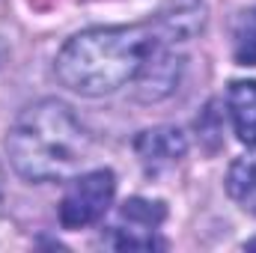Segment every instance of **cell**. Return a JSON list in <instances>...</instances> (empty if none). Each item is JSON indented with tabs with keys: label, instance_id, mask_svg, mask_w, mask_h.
<instances>
[{
	"label": "cell",
	"instance_id": "6da1fadb",
	"mask_svg": "<svg viewBox=\"0 0 256 253\" xmlns=\"http://www.w3.org/2000/svg\"><path fill=\"white\" fill-rule=\"evenodd\" d=\"M167 45L152 21L92 27L72 36L57 54V80L78 96H110L120 86L134 84L152 54Z\"/></svg>",
	"mask_w": 256,
	"mask_h": 253
},
{
	"label": "cell",
	"instance_id": "7a4b0ae2",
	"mask_svg": "<svg viewBox=\"0 0 256 253\" xmlns=\"http://www.w3.org/2000/svg\"><path fill=\"white\" fill-rule=\"evenodd\" d=\"M90 131L80 126L74 110L57 98H42L24 108L6 137V155L15 173L33 185L74 176L90 161Z\"/></svg>",
	"mask_w": 256,
	"mask_h": 253
},
{
	"label": "cell",
	"instance_id": "3957f363",
	"mask_svg": "<svg viewBox=\"0 0 256 253\" xmlns=\"http://www.w3.org/2000/svg\"><path fill=\"white\" fill-rule=\"evenodd\" d=\"M114 194H116V176L104 167L74 176L60 202V224L66 230H84L102 220L114 202Z\"/></svg>",
	"mask_w": 256,
	"mask_h": 253
},
{
	"label": "cell",
	"instance_id": "277c9868",
	"mask_svg": "<svg viewBox=\"0 0 256 253\" xmlns=\"http://www.w3.org/2000/svg\"><path fill=\"white\" fill-rule=\"evenodd\" d=\"M164 218H167V206L161 200L131 196L122 202L116 224L108 232V244L116 250H158L164 248V242L158 238Z\"/></svg>",
	"mask_w": 256,
	"mask_h": 253
},
{
	"label": "cell",
	"instance_id": "5b68a950",
	"mask_svg": "<svg viewBox=\"0 0 256 253\" xmlns=\"http://www.w3.org/2000/svg\"><path fill=\"white\" fill-rule=\"evenodd\" d=\"M134 152L143 164V170L149 176H158L170 167H176L185 152H188V140L179 128H170V126H158V128H146L137 134L134 140Z\"/></svg>",
	"mask_w": 256,
	"mask_h": 253
},
{
	"label": "cell",
	"instance_id": "8992f818",
	"mask_svg": "<svg viewBox=\"0 0 256 253\" xmlns=\"http://www.w3.org/2000/svg\"><path fill=\"white\" fill-rule=\"evenodd\" d=\"M202 21H206L202 0H167L161 6V12L152 18V24L158 27L161 39L167 45L191 39L194 33L202 30Z\"/></svg>",
	"mask_w": 256,
	"mask_h": 253
},
{
	"label": "cell",
	"instance_id": "52a82bcc",
	"mask_svg": "<svg viewBox=\"0 0 256 253\" xmlns=\"http://www.w3.org/2000/svg\"><path fill=\"white\" fill-rule=\"evenodd\" d=\"M179 72H182V60L173 57V54L167 51V45H161V48L152 54V60L146 63V68L140 72V78H137V84H140V98L155 102V98L170 96V92L176 90V84H179Z\"/></svg>",
	"mask_w": 256,
	"mask_h": 253
},
{
	"label": "cell",
	"instance_id": "ba28073f",
	"mask_svg": "<svg viewBox=\"0 0 256 253\" xmlns=\"http://www.w3.org/2000/svg\"><path fill=\"white\" fill-rule=\"evenodd\" d=\"M226 108L238 140L256 146V80H232L226 90Z\"/></svg>",
	"mask_w": 256,
	"mask_h": 253
},
{
	"label": "cell",
	"instance_id": "9c48e42d",
	"mask_svg": "<svg viewBox=\"0 0 256 253\" xmlns=\"http://www.w3.org/2000/svg\"><path fill=\"white\" fill-rule=\"evenodd\" d=\"M226 194L256 218V158H238L232 161L226 173Z\"/></svg>",
	"mask_w": 256,
	"mask_h": 253
},
{
	"label": "cell",
	"instance_id": "30bf717a",
	"mask_svg": "<svg viewBox=\"0 0 256 253\" xmlns=\"http://www.w3.org/2000/svg\"><path fill=\"white\" fill-rule=\"evenodd\" d=\"M232 57L238 66H256V3L242 12L232 36Z\"/></svg>",
	"mask_w": 256,
	"mask_h": 253
},
{
	"label": "cell",
	"instance_id": "8fae6325",
	"mask_svg": "<svg viewBox=\"0 0 256 253\" xmlns=\"http://www.w3.org/2000/svg\"><path fill=\"white\" fill-rule=\"evenodd\" d=\"M0 202H3V170H0Z\"/></svg>",
	"mask_w": 256,
	"mask_h": 253
}]
</instances>
